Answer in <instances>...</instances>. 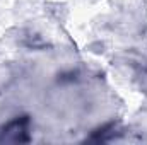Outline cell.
<instances>
[{
	"instance_id": "obj_1",
	"label": "cell",
	"mask_w": 147,
	"mask_h": 145,
	"mask_svg": "<svg viewBox=\"0 0 147 145\" xmlns=\"http://www.w3.org/2000/svg\"><path fill=\"white\" fill-rule=\"evenodd\" d=\"M26 125H28V119H16V121H12L3 130L2 140H12V142H24V140H28V137H22V133H26Z\"/></svg>"
}]
</instances>
